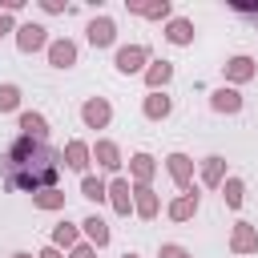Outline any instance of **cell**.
Instances as JSON below:
<instances>
[{
  "label": "cell",
  "mask_w": 258,
  "mask_h": 258,
  "mask_svg": "<svg viewBox=\"0 0 258 258\" xmlns=\"http://www.w3.org/2000/svg\"><path fill=\"white\" fill-rule=\"evenodd\" d=\"M145 60H149V48H145V44H125V48H117V56H113L117 73H141Z\"/></svg>",
  "instance_id": "obj_3"
},
{
  "label": "cell",
  "mask_w": 258,
  "mask_h": 258,
  "mask_svg": "<svg viewBox=\"0 0 258 258\" xmlns=\"http://www.w3.org/2000/svg\"><path fill=\"white\" fill-rule=\"evenodd\" d=\"M12 258H32V254H28V250H16V254H12Z\"/></svg>",
  "instance_id": "obj_33"
},
{
  "label": "cell",
  "mask_w": 258,
  "mask_h": 258,
  "mask_svg": "<svg viewBox=\"0 0 258 258\" xmlns=\"http://www.w3.org/2000/svg\"><path fill=\"white\" fill-rule=\"evenodd\" d=\"M109 117H113V105H109L105 97H89V101L81 105V121H85L89 129H105Z\"/></svg>",
  "instance_id": "obj_4"
},
{
  "label": "cell",
  "mask_w": 258,
  "mask_h": 258,
  "mask_svg": "<svg viewBox=\"0 0 258 258\" xmlns=\"http://www.w3.org/2000/svg\"><path fill=\"white\" fill-rule=\"evenodd\" d=\"M133 210H137V218L153 222L157 210H161V202H157V194H153L149 185H133Z\"/></svg>",
  "instance_id": "obj_10"
},
{
  "label": "cell",
  "mask_w": 258,
  "mask_h": 258,
  "mask_svg": "<svg viewBox=\"0 0 258 258\" xmlns=\"http://www.w3.org/2000/svg\"><path fill=\"white\" fill-rule=\"evenodd\" d=\"M121 258H137V254H121Z\"/></svg>",
  "instance_id": "obj_34"
},
{
  "label": "cell",
  "mask_w": 258,
  "mask_h": 258,
  "mask_svg": "<svg viewBox=\"0 0 258 258\" xmlns=\"http://www.w3.org/2000/svg\"><path fill=\"white\" fill-rule=\"evenodd\" d=\"M48 64L52 69H73L77 64V44L64 36V40H48Z\"/></svg>",
  "instance_id": "obj_9"
},
{
  "label": "cell",
  "mask_w": 258,
  "mask_h": 258,
  "mask_svg": "<svg viewBox=\"0 0 258 258\" xmlns=\"http://www.w3.org/2000/svg\"><path fill=\"white\" fill-rule=\"evenodd\" d=\"M141 109H145V117H149V121H165V117L173 113V101H169L165 93H149Z\"/></svg>",
  "instance_id": "obj_20"
},
{
  "label": "cell",
  "mask_w": 258,
  "mask_h": 258,
  "mask_svg": "<svg viewBox=\"0 0 258 258\" xmlns=\"http://www.w3.org/2000/svg\"><path fill=\"white\" fill-rule=\"evenodd\" d=\"M85 32H89V44H93V48H109V44L117 40V24H113L109 16L89 20V28H85Z\"/></svg>",
  "instance_id": "obj_8"
},
{
  "label": "cell",
  "mask_w": 258,
  "mask_h": 258,
  "mask_svg": "<svg viewBox=\"0 0 258 258\" xmlns=\"http://www.w3.org/2000/svg\"><path fill=\"white\" fill-rule=\"evenodd\" d=\"M36 258H64V254H60V250H56V246H44V250H40V254H36Z\"/></svg>",
  "instance_id": "obj_32"
},
{
  "label": "cell",
  "mask_w": 258,
  "mask_h": 258,
  "mask_svg": "<svg viewBox=\"0 0 258 258\" xmlns=\"http://www.w3.org/2000/svg\"><path fill=\"white\" fill-rule=\"evenodd\" d=\"M0 177L8 189L20 194H40L52 189L60 181V153L48 141H32V137H16L8 145V153L0 157Z\"/></svg>",
  "instance_id": "obj_1"
},
{
  "label": "cell",
  "mask_w": 258,
  "mask_h": 258,
  "mask_svg": "<svg viewBox=\"0 0 258 258\" xmlns=\"http://www.w3.org/2000/svg\"><path fill=\"white\" fill-rule=\"evenodd\" d=\"M69 258H97V246H89V242H77Z\"/></svg>",
  "instance_id": "obj_30"
},
{
  "label": "cell",
  "mask_w": 258,
  "mask_h": 258,
  "mask_svg": "<svg viewBox=\"0 0 258 258\" xmlns=\"http://www.w3.org/2000/svg\"><path fill=\"white\" fill-rule=\"evenodd\" d=\"M20 105V89L16 85H0V113H12Z\"/></svg>",
  "instance_id": "obj_28"
},
{
  "label": "cell",
  "mask_w": 258,
  "mask_h": 258,
  "mask_svg": "<svg viewBox=\"0 0 258 258\" xmlns=\"http://www.w3.org/2000/svg\"><path fill=\"white\" fill-rule=\"evenodd\" d=\"M230 250H234V254H258V226L238 222L234 234H230Z\"/></svg>",
  "instance_id": "obj_7"
},
{
  "label": "cell",
  "mask_w": 258,
  "mask_h": 258,
  "mask_svg": "<svg viewBox=\"0 0 258 258\" xmlns=\"http://www.w3.org/2000/svg\"><path fill=\"white\" fill-rule=\"evenodd\" d=\"M105 194H109L113 210H117L121 218H129V210H133V189H129V177H113V181L105 185Z\"/></svg>",
  "instance_id": "obj_6"
},
{
  "label": "cell",
  "mask_w": 258,
  "mask_h": 258,
  "mask_svg": "<svg viewBox=\"0 0 258 258\" xmlns=\"http://www.w3.org/2000/svg\"><path fill=\"white\" fill-rule=\"evenodd\" d=\"M222 177H226V157H218V153L206 157L202 161V181L206 185H222Z\"/></svg>",
  "instance_id": "obj_23"
},
{
  "label": "cell",
  "mask_w": 258,
  "mask_h": 258,
  "mask_svg": "<svg viewBox=\"0 0 258 258\" xmlns=\"http://www.w3.org/2000/svg\"><path fill=\"white\" fill-rule=\"evenodd\" d=\"M153 173H157V161H153L149 153H133V157H129V177H133V185H149Z\"/></svg>",
  "instance_id": "obj_12"
},
{
  "label": "cell",
  "mask_w": 258,
  "mask_h": 258,
  "mask_svg": "<svg viewBox=\"0 0 258 258\" xmlns=\"http://www.w3.org/2000/svg\"><path fill=\"white\" fill-rule=\"evenodd\" d=\"M16 48H20V52H40V48H48V28H44V24H20V28H16Z\"/></svg>",
  "instance_id": "obj_2"
},
{
  "label": "cell",
  "mask_w": 258,
  "mask_h": 258,
  "mask_svg": "<svg viewBox=\"0 0 258 258\" xmlns=\"http://www.w3.org/2000/svg\"><path fill=\"white\" fill-rule=\"evenodd\" d=\"M258 73V64H254V56H230L226 60V81H234V85H242V81H250Z\"/></svg>",
  "instance_id": "obj_14"
},
{
  "label": "cell",
  "mask_w": 258,
  "mask_h": 258,
  "mask_svg": "<svg viewBox=\"0 0 258 258\" xmlns=\"http://www.w3.org/2000/svg\"><path fill=\"white\" fill-rule=\"evenodd\" d=\"M129 12H137V16H149V20H165L173 8H169V0H153V4H141V0H129Z\"/></svg>",
  "instance_id": "obj_22"
},
{
  "label": "cell",
  "mask_w": 258,
  "mask_h": 258,
  "mask_svg": "<svg viewBox=\"0 0 258 258\" xmlns=\"http://www.w3.org/2000/svg\"><path fill=\"white\" fill-rule=\"evenodd\" d=\"M81 198H89V202H105V198H109V194H105V181L93 177V173H85V177H81Z\"/></svg>",
  "instance_id": "obj_27"
},
{
  "label": "cell",
  "mask_w": 258,
  "mask_h": 258,
  "mask_svg": "<svg viewBox=\"0 0 258 258\" xmlns=\"http://www.w3.org/2000/svg\"><path fill=\"white\" fill-rule=\"evenodd\" d=\"M77 242H81V230H77L73 222H60V226H52V246H56V250H60V246H69V250H73Z\"/></svg>",
  "instance_id": "obj_25"
},
{
  "label": "cell",
  "mask_w": 258,
  "mask_h": 258,
  "mask_svg": "<svg viewBox=\"0 0 258 258\" xmlns=\"http://www.w3.org/2000/svg\"><path fill=\"white\" fill-rule=\"evenodd\" d=\"M165 169H169V181L185 194L189 181H194V161H189L185 153H169V157H165Z\"/></svg>",
  "instance_id": "obj_5"
},
{
  "label": "cell",
  "mask_w": 258,
  "mask_h": 258,
  "mask_svg": "<svg viewBox=\"0 0 258 258\" xmlns=\"http://www.w3.org/2000/svg\"><path fill=\"white\" fill-rule=\"evenodd\" d=\"M81 230L89 234V246H109V222H105L101 214H89V218L81 222Z\"/></svg>",
  "instance_id": "obj_18"
},
{
  "label": "cell",
  "mask_w": 258,
  "mask_h": 258,
  "mask_svg": "<svg viewBox=\"0 0 258 258\" xmlns=\"http://www.w3.org/2000/svg\"><path fill=\"white\" fill-rule=\"evenodd\" d=\"M194 214H198V194H194V189H185L181 198L169 202V218H173V222H189Z\"/></svg>",
  "instance_id": "obj_17"
},
{
  "label": "cell",
  "mask_w": 258,
  "mask_h": 258,
  "mask_svg": "<svg viewBox=\"0 0 258 258\" xmlns=\"http://www.w3.org/2000/svg\"><path fill=\"white\" fill-rule=\"evenodd\" d=\"M210 109H214V113H238V109H242V93L222 85V89L210 93Z\"/></svg>",
  "instance_id": "obj_13"
},
{
  "label": "cell",
  "mask_w": 258,
  "mask_h": 258,
  "mask_svg": "<svg viewBox=\"0 0 258 258\" xmlns=\"http://www.w3.org/2000/svg\"><path fill=\"white\" fill-rule=\"evenodd\" d=\"M32 206L36 210H64V189H40V194H32Z\"/></svg>",
  "instance_id": "obj_24"
},
{
  "label": "cell",
  "mask_w": 258,
  "mask_h": 258,
  "mask_svg": "<svg viewBox=\"0 0 258 258\" xmlns=\"http://www.w3.org/2000/svg\"><path fill=\"white\" fill-rule=\"evenodd\" d=\"M40 8H44V12H52V16H56V12H64V0H40Z\"/></svg>",
  "instance_id": "obj_31"
},
{
  "label": "cell",
  "mask_w": 258,
  "mask_h": 258,
  "mask_svg": "<svg viewBox=\"0 0 258 258\" xmlns=\"http://www.w3.org/2000/svg\"><path fill=\"white\" fill-rule=\"evenodd\" d=\"M222 198H226V206H230V210H238V206L246 202V185H242V177H226Z\"/></svg>",
  "instance_id": "obj_26"
},
{
  "label": "cell",
  "mask_w": 258,
  "mask_h": 258,
  "mask_svg": "<svg viewBox=\"0 0 258 258\" xmlns=\"http://www.w3.org/2000/svg\"><path fill=\"white\" fill-rule=\"evenodd\" d=\"M93 157H97L101 169H121V149H117V141H97V145H93Z\"/></svg>",
  "instance_id": "obj_21"
},
{
  "label": "cell",
  "mask_w": 258,
  "mask_h": 258,
  "mask_svg": "<svg viewBox=\"0 0 258 258\" xmlns=\"http://www.w3.org/2000/svg\"><path fill=\"white\" fill-rule=\"evenodd\" d=\"M161 258H189V250L177 246V242H165V246H161Z\"/></svg>",
  "instance_id": "obj_29"
},
{
  "label": "cell",
  "mask_w": 258,
  "mask_h": 258,
  "mask_svg": "<svg viewBox=\"0 0 258 258\" xmlns=\"http://www.w3.org/2000/svg\"><path fill=\"white\" fill-rule=\"evenodd\" d=\"M60 161H64L69 169L85 173V169H89V161H93V149H89L85 141H69V145H64V153H60Z\"/></svg>",
  "instance_id": "obj_11"
},
{
  "label": "cell",
  "mask_w": 258,
  "mask_h": 258,
  "mask_svg": "<svg viewBox=\"0 0 258 258\" xmlns=\"http://www.w3.org/2000/svg\"><path fill=\"white\" fill-rule=\"evenodd\" d=\"M20 137L44 141V137H48V121H44V113H20Z\"/></svg>",
  "instance_id": "obj_16"
},
{
  "label": "cell",
  "mask_w": 258,
  "mask_h": 258,
  "mask_svg": "<svg viewBox=\"0 0 258 258\" xmlns=\"http://www.w3.org/2000/svg\"><path fill=\"white\" fill-rule=\"evenodd\" d=\"M169 77H173V64H169V60H153V64L145 69V85H149V93H161V89L169 85Z\"/></svg>",
  "instance_id": "obj_15"
},
{
  "label": "cell",
  "mask_w": 258,
  "mask_h": 258,
  "mask_svg": "<svg viewBox=\"0 0 258 258\" xmlns=\"http://www.w3.org/2000/svg\"><path fill=\"white\" fill-rule=\"evenodd\" d=\"M165 40H169V44H189V40H194V20L173 16V20L165 24Z\"/></svg>",
  "instance_id": "obj_19"
}]
</instances>
